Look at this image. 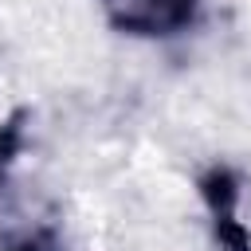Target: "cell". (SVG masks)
<instances>
[{"instance_id": "obj_1", "label": "cell", "mask_w": 251, "mask_h": 251, "mask_svg": "<svg viewBox=\"0 0 251 251\" xmlns=\"http://www.w3.org/2000/svg\"><path fill=\"white\" fill-rule=\"evenodd\" d=\"M106 8L129 27L165 31V27H173L188 16L192 0H106Z\"/></svg>"}]
</instances>
